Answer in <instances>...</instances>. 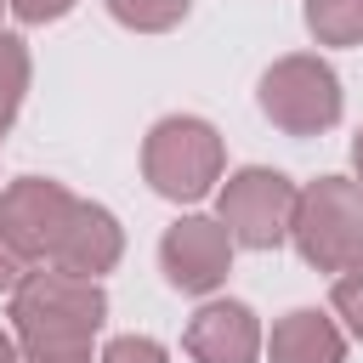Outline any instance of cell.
Wrapping results in <instances>:
<instances>
[{"instance_id":"17","label":"cell","mask_w":363,"mask_h":363,"mask_svg":"<svg viewBox=\"0 0 363 363\" xmlns=\"http://www.w3.org/2000/svg\"><path fill=\"white\" fill-rule=\"evenodd\" d=\"M74 11V0H11V17L17 23H57V17H68Z\"/></svg>"},{"instance_id":"10","label":"cell","mask_w":363,"mask_h":363,"mask_svg":"<svg viewBox=\"0 0 363 363\" xmlns=\"http://www.w3.org/2000/svg\"><path fill=\"white\" fill-rule=\"evenodd\" d=\"M267 357L272 363H346V335L318 306H295L272 323Z\"/></svg>"},{"instance_id":"11","label":"cell","mask_w":363,"mask_h":363,"mask_svg":"<svg viewBox=\"0 0 363 363\" xmlns=\"http://www.w3.org/2000/svg\"><path fill=\"white\" fill-rule=\"evenodd\" d=\"M306 34L318 45H363V0H306Z\"/></svg>"},{"instance_id":"2","label":"cell","mask_w":363,"mask_h":363,"mask_svg":"<svg viewBox=\"0 0 363 363\" xmlns=\"http://www.w3.org/2000/svg\"><path fill=\"white\" fill-rule=\"evenodd\" d=\"M221 164H227L221 136L199 113H170L142 136V176L159 199H176V204L204 199L221 182Z\"/></svg>"},{"instance_id":"13","label":"cell","mask_w":363,"mask_h":363,"mask_svg":"<svg viewBox=\"0 0 363 363\" xmlns=\"http://www.w3.org/2000/svg\"><path fill=\"white\" fill-rule=\"evenodd\" d=\"M23 91H28V45L17 34H0V136L17 125Z\"/></svg>"},{"instance_id":"1","label":"cell","mask_w":363,"mask_h":363,"mask_svg":"<svg viewBox=\"0 0 363 363\" xmlns=\"http://www.w3.org/2000/svg\"><path fill=\"white\" fill-rule=\"evenodd\" d=\"M108 318V295L96 278H74L62 267H34L11 289V335L23 363H96L91 340Z\"/></svg>"},{"instance_id":"14","label":"cell","mask_w":363,"mask_h":363,"mask_svg":"<svg viewBox=\"0 0 363 363\" xmlns=\"http://www.w3.org/2000/svg\"><path fill=\"white\" fill-rule=\"evenodd\" d=\"M329 301H335V312L346 318V329L363 340V255H357V261H346V267L335 272V284H329Z\"/></svg>"},{"instance_id":"3","label":"cell","mask_w":363,"mask_h":363,"mask_svg":"<svg viewBox=\"0 0 363 363\" xmlns=\"http://www.w3.org/2000/svg\"><path fill=\"white\" fill-rule=\"evenodd\" d=\"M289 244L312 272H340L346 261L363 255V182L346 176H318L295 199Z\"/></svg>"},{"instance_id":"12","label":"cell","mask_w":363,"mask_h":363,"mask_svg":"<svg viewBox=\"0 0 363 363\" xmlns=\"http://www.w3.org/2000/svg\"><path fill=\"white\" fill-rule=\"evenodd\" d=\"M187 11L193 0H108V17L130 34H170Z\"/></svg>"},{"instance_id":"19","label":"cell","mask_w":363,"mask_h":363,"mask_svg":"<svg viewBox=\"0 0 363 363\" xmlns=\"http://www.w3.org/2000/svg\"><path fill=\"white\" fill-rule=\"evenodd\" d=\"M352 164H357V182H363V130H357V142H352Z\"/></svg>"},{"instance_id":"8","label":"cell","mask_w":363,"mask_h":363,"mask_svg":"<svg viewBox=\"0 0 363 363\" xmlns=\"http://www.w3.org/2000/svg\"><path fill=\"white\" fill-rule=\"evenodd\" d=\"M182 346L193 363H255L261 357V323L244 301H204L187 318Z\"/></svg>"},{"instance_id":"20","label":"cell","mask_w":363,"mask_h":363,"mask_svg":"<svg viewBox=\"0 0 363 363\" xmlns=\"http://www.w3.org/2000/svg\"><path fill=\"white\" fill-rule=\"evenodd\" d=\"M6 11H11V0H0V17H6Z\"/></svg>"},{"instance_id":"15","label":"cell","mask_w":363,"mask_h":363,"mask_svg":"<svg viewBox=\"0 0 363 363\" xmlns=\"http://www.w3.org/2000/svg\"><path fill=\"white\" fill-rule=\"evenodd\" d=\"M96 363H164V346L159 340H147V335H119V340H108L102 346V357Z\"/></svg>"},{"instance_id":"9","label":"cell","mask_w":363,"mask_h":363,"mask_svg":"<svg viewBox=\"0 0 363 363\" xmlns=\"http://www.w3.org/2000/svg\"><path fill=\"white\" fill-rule=\"evenodd\" d=\"M119 255H125V227L113 221V210L79 199L74 221L62 227V244H57L51 267H62V272H74V278H102V272L119 267Z\"/></svg>"},{"instance_id":"6","label":"cell","mask_w":363,"mask_h":363,"mask_svg":"<svg viewBox=\"0 0 363 363\" xmlns=\"http://www.w3.org/2000/svg\"><path fill=\"white\" fill-rule=\"evenodd\" d=\"M74 210L79 199L51 176H17L11 187H0V233L28 255V267H51Z\"/></svg>"},{"instance_id":"5","label":"cell","mask_w":363,"mask_h":363,"mask_svg":"<svg viewBox=\"0 0 363 363\" xmlns=\"http://www.w3.org/2000/svg\"><path fill=\"white\" fill-rule=\"evenodd\" d=\"M295 199L301 187L284 176V170H267V164H244L221 182L216 193V221L233 233V244L244 250H278L289 238V221H295Z\"/></svg>"},{"instance_id":"18","label":"cell","mask_w":363,"mask_h":363,"mask_svg":"<svg viewBox=\"0 0 363 363\" xmlns=\"http://www.w3.org/2000/svg\"><path fill=\"white\" fill-rule=\"evenodd\" d=\"M0 363H23V352H17V335H11V329H0Z\"/></svg>"},{"instance_id":"7","label":"cell","mask_w":363,"mask_h":363,"mask_svg":"<svg viewBox=\"0 0 363 363\" xmlns=\"http://www.w3.org/2000/svg\"><path fill=\"white\" fill-rule=\"evenodd\" d=\"M233 233L216 221V216H182L164 227L159 238V267H164V284L182 289V295H210L221 289V278L233 272Z\"/></svg>"},{"instance_id":"4","label":"cell","mask_w":363,"mask_h":363,"mask_svg":"<svg viewBox=\"0 0 363 363\" xmlns=\"http://www.w3.org/2000/svg\"><path fill=\"white\" fill-rule=\"evenodd\" d=\"M261 113L284 130V136H323L340 119V79L323 57L312 51H289L261 74Z\"/></svg>"},{"instance_id":"16","label":"cell","mask_w":363,"mask_h":363,"mask_svg":"<svg viewBox=\"0 0 363 363\" xmlns=\"http://www.w3.org/2000/svg\"><path fill=\"white\" fill-rule=\"evenodd\" d=\"M28 272H34V267H28V255H23V250H17V244L0 233V295H11V289L28 278Z\"/></svg>"}]
</instances>
